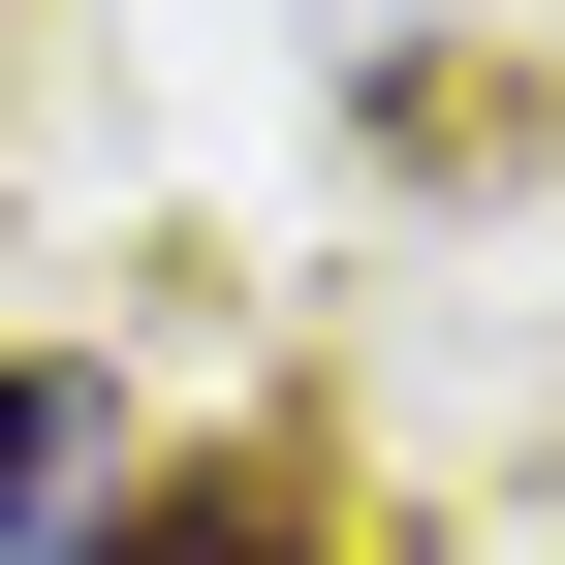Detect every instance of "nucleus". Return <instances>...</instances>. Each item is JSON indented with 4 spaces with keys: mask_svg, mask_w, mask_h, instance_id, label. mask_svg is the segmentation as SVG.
I'll use <instances>...</instances> for the list:
<instances>
[{
    "mask_svg": "<svg viewBox=\"0 0 565 565\" xmlns=\"http://www.w3.org/2000/svg\"><path fill=\"white\" fill-rule=\"evenodd\" d=\"M95 503V377H32V345H0V534H63Z\"/></svg>",
    "mask_w": 565,
    "mask_h": 565,
    "instance_id": "f257e3e1",
    "label": "nucleus"
},
{
    "mask_svg": "<svg viewBox=\"0 0 565 565\" xmlns=\"http://www.w3.org/2000/svg\"><path fill=\"white\" fill-rule=\"evenodd\" d=\"M95 565H315V534H282L252 471H221V503H158V534H95Z\"/></svg>",
    "mask_w": 565,
    "mask_h": 565,
    "instance_id": "f03ea898",
    "label": "nucleus"
}]
</instances>
